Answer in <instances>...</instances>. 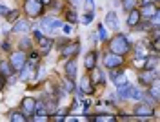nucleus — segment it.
<instances>
[{
    "label": "nucleus",
    "instance_id": "f257e3e1",
    "mask_svg": "<svg viewBox=\"0 0 160 122\" xmlns=\"http://www.w3.org/2000/svg\"><path fill=\"white\" fill-rule=\"evenodd\" d=\"M109 49H111V53L124 57V55L131 49V44H129V40H128L124 35H118V37H115V38L109 42Z\"/></svg>",
    "mask_w": 160,
    "mask_h": 122
},
{
    "label": "nucleus",
    "instance_id": "f03ea898",
    "mask_svg": "<svg viewBox=\"0 0 160 122\" xmlns=\"http://www.w3.org/2000/svg\"><path fill=\"white\" fill-rule=\"evenodd\" d=\"M62 46H58V51L60 55L64 57V58H69V57H77V53H78L80 49V44L78 42H68V38H62Z\"/></svg>",
    "mask_w": 160,
    "mask_h": 122
},
{
    "label": "nucleus",
    "instance_id": "7ed1b4c3",
    "mask_svg": "<svg viewBox=\"0 0 160 122\" xmlns=\"http://www.w3.org/2000/svg\"><path fill=\"white\" fill-rule=\"evenodd\" d=\"M24 9H26V13L29 15L31 18H37V17H40V15H42L44 4H42L40 0H26Z\"/></svg>",
    "mask_w": 160,
    "mask_h": 122
},
{
    "label": "nucleus",
    "instance_id": "20e7f679",
    "mask_svg": "<svg viewBox=\"0 0 160 122\" xmlns=\"http://www.w3.org/2000/svg\"><path fill=\"white\" fill-rule=\"evenodd\" d=\"M9 64L11 68L15 69V71H20L24 66H26V53L24 51H17V53H13L9 58Z\"/></svg>",
    "mask_w": 160,
    "mask_h": 122
},
{
    "label": "nucleus",
    "instance_id": "39448f33",
    "mask_svg": "<svg viewBox=\"0 0 160 122\" xmlns=\"http://www.w3.org/2000/svg\"><path fill=\"white\" fill-rule=\"evenodd\" d=\"M157 75H158V73L155 71V69H146V68H144V71H140V75H138V80H140V84H144V86H149L151 82L157 80Z\"/></svg>",
    "mask_w": 160,
    "mask_h": 122
},
{
    "label": "nucleus",
    "instance_id": "423d86ee",
    "mask_svg": "<svg viewBox=\"0 0 160 122\" xmlns=\"http://www.w3.org/2000/svg\"><path fill=\"white\" fill-rule=\"evenodd\" d=\"M133 113H135L137 117L146 119V117H151L155 111H153V108H151L149 104L146 102V104H137V106H135V109H133Z\"/></svg>",
    "mask_w": 160,
    "mask_h": 122
},
{
    "label": "nucleus",
    "instance_id": "0eeeda50",
    "mask_svg": "<svg viewBox=\"0 0 160 122\" xmlns=\"http://www.w3.org/2000/svg\"><path fill=\"white\" fill-rule=\"evenodd\" d=\"M104 64H106V68H118L120 64H122V57L120 55H115V53H111L108 55L106 58H104Z\"/></svg>",
    "mask_w": 160,
    "mask_h": 122
},
{
    "label": "nucleus",
    "instance_id": "6e6552de",
    "mask_svg": "<svg viewBox=\"0 0 160 122\" xmlns=\"http://www.w3.org/2000/svg\"><path fill=\"white\" fill-rule=\"evenodd\" d=\"M106 26L113 31L118 29V15H117L115 11H109V13L106 15Z\"/></svg>",
    "mask_w": 160,
    "mask_h": 122
},
{
    "label": "nucleus",
    "instance_id": "1a4fd4ad",
    "mask_svg": "<svg viewBox=\"0 0 160 122\" xmlns=\"http://www.w3.org/2000/svg\"><path fill=\"white\" fill-rule=\"evenodd\" d=\"M128 13H129V15H128V26L133 29V28H137V24L140 22V17H142V15H140V11L135 9V8L131 11H128Z\"/></svg>",
    "mask_w": 160,
    "mask_h": 122
},
{
    "label": "nucleus",
    "instance_id": "9d476101",
    "mask_svg": "<svg viewBox=\"0 0 160 122\" xmlns=\"http://www.w3.org/2000/svg\"><path fill=\"white\" fill-rule=\"evenodd\" d=\"M135 53H137V58H148L149 57V49H148V44L146 42H140L135 48Z\"/></svg>",
    "mask_w": 160,
    "mask_h": 122
},
{
    "label": "nucleus",
    "instance_id": "9b49d317",
    "mask_svg": "<svg viewBox=\"0 0 160 122\" xmlns=\"http://www.w3.org/2000/svg\"><path fill=\"white\" fill-rule=\"evenodd\" d=\"M22 113H26V115H31V113H35V99H24L22 100Z\"/></svg>",
    "mask_w": 160,
    "mask_h": 122
},
{
    "label": "nucleus",
    "instance_id": "f8f14e48",
    "mask_svg": "<svg viewBox=\"0 0 160 122\" xmlns=\"http://www.w3.org/2000/svg\"><path fill=\"white\" fill-rule=\"evenodd\" d=\"M66 75H68V79H71V80L77 77V62L75 60L66 62Z\"/></svg>",
    "mask_w": 160,
    "mask_h": 122
},
{
    "label": "nucleus",
    "instance_id": "ddd939ff",
    "mask_svg": "<svg viewBox=\"0 0 160 122\" xmlns=\"http://www.w3.org/2000/svg\"><path fill=\"white\" fill-rule=\"evenodd\" d=\"M155 13H158V8L153 6V2H151V4H146V6L142 8V11H140V15H144V17H148V18H151Z\"/></svg>",
    "mask_w": 160,
    "mask_h": 122
},
{
    "label": "nucleus",
    "instance_id": "4468645a",
    "mask_svg": "<svg viewBox=\"0 0 160 122\" xmlns=\"http://www.w3.org/2000/svg\"><path fill=\"white\" fill-rule=\"evenodd\" d=\"M86 68L88 69H93V68H97V53L95 51H91V53H88L86 55Z\"/></svg>",
    "mask_w": 160,
    "mask_h": 122
},
{
    "label": "nucleus",
    "instance_id": "2eb2a0df",
    "mask_svg": "<svg viewBox=\"0 0 160 122\" xmlns=\"http://www.w3.org/2000/svg\"><path fill=\"white\" fill-rule=\"evenodd\" d=\"M13 71H15V69L11 68L9 62H6V60L0 62V73H2L4 77H9V75H13Z\"/></svg>",
    "mask_w": 160,
    "mask_h": 122
},
{
    "label": "nucleus",
    "instance_id": "dca6fc26",
    "mask_svg": "<svg viewBox=\"0 0 160 122\" xmlns=\"http://www.w3.org/2000/svg\"><path fill=\"white\" fill-rule=\"evenodd\" d=\"M33 69H35V68H31V66H24V68L20 69V80H28L31 75H33Z\"/></svg>",
    "mask_w": 160,
    "mask_h": 122
},
{
    "label": "nucleus",
    "instance_id": "f3484780",
    "mask_svg": "<svg viewBox=\"0 0 160 122\" xmlns=\"http://www.w3.org/2000/svg\"><path fill=\"white\" fill-rule=\"evenodd\" d=\"M91 84H93V82H91V79L84 77V79H82V86H80V88H82V91H86V93H93V89H95V88H93Z\"/></svg>",
    "mask_w": 160,
    "mask_h": 122
},
{
    "label": "nucleus",
    "instance_id": "a211bd4d",
    "mask_svg": "<svg viewBox=\"0 0 160 122\" xmlns=\"http://www.w3.org/2000/svg\"><path fill=\"white\" fill-rule=\"evenodd\" d=\"M15 31H18V33H24V31H28L29 29V24L26 20H17L15 22V28H13Z\"/></svg>",
    "mask_w": 160,
    "mask_h": 122
},
{
    "label": "nucleus",
    "instance_id": "6ab92c4d",
    "mask_svg": "<svg viewBox=\"0 0 160 122\" xmlns=\"http://www.w3.org/2000/svg\"><path fill=\"white\" fill-rule=\"evenodd\" d=\"M128 99H135V100H138V99H142V91H140L138 88H131V86H129Z\"/></svg>",
    "mask_w": 160,
    "mask_h": 122
},
{
    "label": "nucleus",
    "instance_id": "aec40b11",
    "mask_svg": "<svg viewBox=\"0 0 160 122\" xmlns=\"http://www.w3.org/2000/svg\"><path fill=\"white\" fill-rule=\"evenodd\" d=\"M40 46H42V51H48L51 49V46H53V40L51 38H40Z\"/></svg>",
    "mask_w": 160,
    "mask_h": 122
},
{
    "label": "nucleus",
    "instance_id": "412c9836",
    "mask_svg": "<svg viewBox=\"0 0 160 122\" xmlns=\"http://www.w3.org/2000/svg\"><path fill=\"white\" fill-rule=\"evenodd\" d=\"M113 82H115V86H117V88H122V86H126V84H128L126 77H124V73H120V75H118V77H117Z\"/></svg>",
    "mask_w": 160,
    "mask_h": 122
},
{
    "label": "nucleus",
    "instance_id": "4be33fe9",
    "mask_svg": "<svg viewBox=\"0 0 160 122\" xmlns=\"http://www.w3.org/2000/svg\"><path fill=\"white\" fill-rule=\"evenodd\" d=\"M122 6L126 11H131L135 6H137V0H122Z\"/></svg>",
    "mask_w": 160,
    "mask_h": 122
},
{
    "label": "nucleus",
    "instance_id": "5701e85b",
    "mask_svg": "<svg viewBox=\"0 0 160 122\" xmlns=\"http://www.w3.org/2000/svg\"><path fill=\"white\" fill-rule=\"evenodd\" d=\"M98 37H100V40H108V29L104 28V24L98 26Z\"/></svg>",
    "mask_w": 160,
    "mask_h": 122
},
{
    "label": "nucleus",
    "instance_id": "b1692460",
    "mask_svg": "<svg viewBox=\"0 0 160 122\" xmlns=\"http://www.w3.org/2000/svg\"><path fill=\"white\" fill-rule=\"evenodd\" d=\"M93 18H95V13H93V11H88V13H86V17L82 18V22H84V24L88 26L89 22H93Z\"/></svg>",
    "mask_w": 160,
    "mask_h": 122
},
{
    "label": "nucleus",
    "instance_id": "393cba45",
    "mask_svg": "<svg viewBox=\"0 0 160 122\" xmlns=\"http://www.w3.org/2000/svg\"><path fill=\"white\" fill-rule=\"evenodd\" d=\"M66 17H68V20H69V22H77V20H78L77 11H68V13H66Z\"/></svg>",
    "mask_w": 160,
    "mask_h": 122
},
{
    "label": "nucleus",
    "instance_id": "a878e982",
    "mask_svg": "<svg viewBox=\"0 0 160 122\" xmlns=\"http://www.w3.org/2000/svg\"><path fill=\"white\" fill-rule=\"evenodd\" d=\"M11 120H26V117L22 115V111H13L11 113Z\"/></svg>",
    "mask_w": 160,
    "mask_h": 122
},
{
    "label": "nucleus",
    "instance_id": "bb28decb",
    "mask_svg": "<svg viewBox=\"0 0 160 122\" xmlns=\"http://www.w3.org/2000/svg\"><path fill=\"white\" fill-rule=\"evenodd\" d=\"M6 17H8V20H9V22L18 20V11H9V13H8Z\"/></svg>",
    "mask_w": 160,
    "mask_h": 122
},
{
    "label": "nucleus",
    "instance_id": "cd10ccee",
    "mask_svg": "<svg viewBox=\"0 0 160 122\" xmlns=\"http://www.w3.org/2000/svg\"><path fill=\"white\" fill-rule=\"evenodd\" d=\"M31 48V40L29 38H24V40L20 42V49H29Z\"/></svg>",
    "mask_w": 160,
    "mask_h": 122
},
{
    "label": "nucleus",
    "instance_id": "c85d7f7f",
    "mask_svg": "<svg viewBox=\"0 0 160 122\" xmlns=\"http://www.w3.org/2000/svg\"><path fill=\"white\" fill-rule=\"evenodd\" d=\"M64 89H66V91H73V89H75V84L71 82V79H69V80H66V84H64Z\"/></svg>",
    "mask_w": 160,
    "mask_h": 122
},
{
    "label": "nucleus",
    "instance_id": "c756f323",
    "mask_svg": "<svg viewBox=\"0 0 160 122\" xmlns=\"http://www.w3.org/2000/svg\"><path fill=\"white\" fill-rule=\"evenodd\" d=\"M8 13H9V9H8V6H4V4H0V15H2V17H6Z\"/></svg>",
    "mask_w": 160,
    "mask_h": 122
},
{
    "label": "nucleus",
    "instance_id": "7c9ffc66",
    "mask_svg": "<svg viewBox=\"0 0 160 122\" xmlns=\"http://www.w3.org/2000/svg\"><path fill=\"white\" fill-rule=\"evenodd\" d=\"M111 69H113V68H111ZM120 73H124V71H122V69H118V71H117V69H113V71H111V79H113V80H115V79H117V77H118Z\"/></svg>",
    "mask_w": 160,
    "mask_h": 122
},
{
    "label": "nucleus",
    "instance_id": "2f4dec72",
    "mask_svg": "<svg viewBox=\"0 0 160 122\" xmlns=\"http://www.w3.org/2000/svg\"><path fill=\"white\" fill-rule=\"evenodd\" d=\"M86 6H88V11H93V9H95V4H93V0H86Z\"/></svg>",
    "mask_w": 160,
    "mask_h": 122
},
{
    "label": "nucleus",
    "instance_id": "473e14b6",
    "mask_svg": "<svg viewBox=\"0 0 160 122\" xmlns=\"http://www.w3.org/2000/svg\"><path fill=\"white\" fill-rule=\"evenodd\" d=\"M97 120H115V117H109V115H106V117H95Z\"/></svg>",
    "mask_w": 160,
    "mask_h": 122
},
{
    "label": "nucleus",
    "instance_id": "72a5a7b5",
    "mask_svg": "<svg viewBox=\"0 0 160 122\" xmlns=\"http://www.w3.org/2000/svg\"><path fill=\"white\" fill-rule=\"evenodd\" d=\"M62 29H64V33H71L73 28H71V24H66V26H62Z\"/></svg>",
    "mask_w": 160,
    "mask_h": 122
},
{
    "label": "nucleus",
    "instance_id": "f704fd0d",
    "mask_svg": "<svg viewBox=\"0 0 160 122\" xmlns=\"http://www.w3.org/2000/svg\"><path fill=\"white\" fill-rule=\"evenodd\" d=\"M4 84H6V82H4V75L0 73V91H2V88H4Z\"/></svg>",
    "mask_w": 160,
    "mask_h": 122
},
{
    "label": "nucleus",
    "instance_id": "c9c22d12",
    "mask_svg": "<svg viewBox=\"0 0 160 122\" xmlns=\"http://www.w3.org/2000/svg\"><path fill=\"white\" fill-rule=\"evenodd\" d=\"M153 0H142V6H146V4H151Z\"/></svg>",
    "mask_w": 160,
    "mask_h": 122
},
{
    "label": "nucleus",
    "instance_id": "e433bc0d",
    "mask_svg": "<svg viewBox=\"0 0 160 122\" xmlns=\"http://www.w3.org/2000/svg\"><path fill=\"white\" fill-rule=\"evenodd\" d=\"M71 2H73L75 6H80V2H82V0H71Z\"/></svg>",
    "mask_w": 160,
    "mask_h": 122
},
{
    "label": "nucleus",
    "instance_id": "4c0bfd02",
    "mask_svg": "<svg viewBox=\"0 0 160 122\" xmlns=\"http://www.w3.org/2000/svg\"><path fill=\"white\" fill-rule=\"evenodd\" d=\"M40 2H42V4H51L53 0H40Z\"/></svg>",
    "mask_w": 160,
    "mask_h": 122
}]
</instances>
